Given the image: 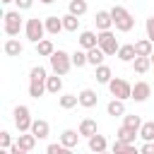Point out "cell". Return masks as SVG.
I'll return each instance as SVG.
<instances>
[{"label": "cell", "mask_w": 154, "mask_h": 154, "mask_svg": "<svg viewBox=\"0 0 154 154\" xmlns=\"http://www.w3.org/2000/svg\"><path fill=\"white\" fill-rule=\"evenodd\" d=\"M140 137H142L144 142H154V120L142 123V128H140Z\"/></svg>", "instance_id": "obj_33"}, {"label": "cell", "mask_w": 154, "mask_h": 154, "mask_svg": "<svg viewBox=\"0 0 154 154\" xmlns=\"http://www.w3.org/2000/svg\"><path fill=\"white\" fill-rule=\"evenodd\" d=\"M89 149L94 152V154H101V152H108V142H106V137L103 135H94V137H89Z\"/></svg>", "instance_id": "obj_18"}, {"label": "cell", "mask_w": 154, "mask_h": 154, "mask_svg": "<svg viewBox=\"0 0 154 154\" xmlns=\"http://www.w3.org/2000/svg\"><path fill=\"white\" fill-rule=\"evenodd\" d=\"M77 41H79L82 51H91V48L99 46V34H94V31H82Z\"/></svg>", "instance_id": "obj_14"}, {"label": "cell", "mask_w": 154, "mask_h": 154, "mask_svg": "<svg viewBox=\"0 0 154 154\" xmlns=\"http://www.w3.org/2000/svg\"><path fill=\"white\" fill-rule=\"evenodd\" d=\"M0 154H10V149H0Z\"/></svg>", "instance_id": "obj_43"}, {"label": "cell", "mask_w": 154, "mask_h": 154, "mask_svg": "<svg viewBox=\"0 0 154 154\" xmlns=\"http://www.w3.org/2000/svg\"><path fill=\"white\" fill-rule=\"evenodd\" d=\"M41 2H43V5H53L55 0H41Z\"/></svg>", "instance_id": "obj_42"}, {"label": "cell", "mask_w": 154, "mask_h": 154, "mask_svg": "<svg viewBox=\"0 0 154 154\" xmlns=\"http://www.w3.org/2000/svg\"><path fill=\"white\" fill-rule=\"evenodd\" d=\"M94 22H96V29H99V31H111V26H113L111 10H99L96 17H94Z\"/></svg>", "instance_id": "obj_10"}, {"label": "cell", "mask_w": 154, "mask_h": 154, "mask_svg": "<svg viewBox=\"0 0 154 154\" xmlns=\"http://www.w3.org/2000/svg\"><path fill=\"white\" fill-rule=\"evenodd\" d=\"M103 51L96 46V48H91V51H87V60H89V65H94V67H99V65H103Z\"/></svg>", "instance_id": "obj_29"}, {"label": "cell", "mask_w": 154, "mask_h": 154, "mask_svg": "<svg viewBox=\"0 0 154 154\" xmlns=\"http://www.w3.org/2000/svg\"><path fill=\"white\" fill-rule=\"evenodd\" d=\"M144 29H147V38L154 43V14H152V17H147V22H144Z\"/></svg>", "instance_id": "obj_38"}, {"label": "cell", "mask_w": 154, "mask_h": 154, "mask_svg": "<svg viewBox=\"0 0 154 154\" xmlns=\"http://www.w3.org/2000/svg\"><path fill=\"white\" fill-rule=\"evenodd\" d=\"M87 10H89L87 0H70V5H67V12H70V14H75V17H82Z\"/></svg>", "instance_id": "obj_27"}, {"label": "cell", "mask_w": 154, "mask_h": 154, "mask_svg": "<svg viewBox=\"0 0 154 154\" xmlns=\"http://www.w3.org/2000/svg\"><path fill=\"white\" fill-rule=\"evenodd\" d=\"M36 53H38L41 58H51V55L55 53V46H53V41H51V38H43V41H38V43H36Z\"/></svg>", "instance_id": "obj_22"}, {"label": "cell", "mask_w": 154, "mask_h": 154, "mask_svg": "<svg viewBox=\"0 0 154 154\" xmlns=\"http://www.w3.org/2000/svg\"><path fill=\"white\" fill-rule=\"evenodd\" d=\"M108 91H111L113 99H120V101L132 99V84H130L128 79H123V77H113V79L108 82Z\"/></svg>", "instance_id": "obj_5"}, {"label": "cell", "mask_w": 154, "mask_h": 154, "mask_svg": "<svg viewBox=\"0 0 154 154\" xmlns=\"http://www.w3.org/2000/svg\"><path fill=\"white\" fill-rule=\"evenodd\" d=\"M149 67H152V60H149V58H135V60H132V70H135L137 75L149 72Z\"/></svg>", "instance_id": "obj_32"}, {"label": "cell", "mask_w": 154, "mask_h": 154, "mask_svg": "<svg viewBox=\"0 0 154 154\" xmlns=\"http://www.w3.org/2000/svg\"><path fill=\"white\" fill-rule=\"evenodd\" d=\"M79 137H82V135H79V130H70V128H67V130H63V132H60V144H63V147H67V149H75V147H77V142H79Z\"/></svg>", "instance_id": "obj_13"}, {"label": "cell", "mask_w": 154, "mask_h": 154, "mask_svg": "<svg viewBox=\"0 0 154 154\" xmlns=\"http://www.w3.org/2000/svg\"><path fill=\"white\" fill-rule=\"evenodd\" d=\"M63 29H65V31H77V29H79V17H75V14L67 12V14L63 17Z\"/></svg>", "instance_id": "obj_34"}, {"label": "cell", "mask_w": 154, "mask_h": 154, "mask_svg": "<svg viewBox=\"0 0 154 154\" xmlns=\"http://www.w3.org/2000/svg\"><path fill=\"white\" fill-rule=\"evenodd\" d=\"M24 34H26V38H29L34 46H36L38 41H43V34H46V24H43V19H38V17H31V19H26Z\"/></svg>", "instance_id": "obj_6"}, {"label": "cell", "mask_w": 154, "mask_h": 154, "mask_svg": "<svg viewBox=\"0 0 154 154\" xmlns=\"http://www.w3.org/2000/svg\"><path fill=\"white\" fill-rule=\"evenodd\" d=\"M14 144H19L24 152H31L34 147H36V137L31 135V132H19V137H17V142Z\"/></svg>", "instance_id": "obj_21"}, {"label": "cell", "mask_w": 154, "mask_h": 154, "mask_svg": "<svg viewBox=\"0 0 154 154\" xmlns=\"http://www.w3.org/2000/svg\"><path fill=\"white\" fill-rule=\"evenodd\" d=\"M106 113H108V116H113V118H118V116H125V101H120V99H113V101H108V106H106Z\"/></svg>", "instance_id": "obj_25"}, {"label": "cell", "mask_w": 154, "mask_h": 154, "mask_svg": "<svg viewBox=\"0 0 154 154\" xmlns=\"http://www.w3.org/2000/svg\"><path fill=\"white\" fill-rule=\"evenodd\" d=\"M96 132H99V128H96V120H91V118H84V120L79 123V135H82V137H87V140H89V137H94Z\"/></svg>", "instance_id": "obj_19"}, {"label": "cell", "mask_w": 154, "mask_h": 154, "mask_svg": "<svg viewBox=\"0 0 154 154\" xmlns=\"http://www.w3.org/2000/svg\"><path fill=\"white\" fill-rule=\"evenodd\" d=\"M77 96H79V106H82V108H94V106L99 103V94H96L94 89H82Z\"/></svg>", "instance_id": "obj_12"}, {"label": "cell", "mask_w": 154, "mask_h": 154, "mask_svg": "<svg viewBox=\"0 0 154 154\" xmlns=\"http://www.w3.org/2000/svg\"><path fill=\"white\" fill-rule=\"evenodd\" d=\"M46 79H48L46 67H41V65L31 67V72H29V96L31 99H38L46 94Z\"/></svg>", "instance_id": "obj_1"}, {"label": "cell", "mask_w": 154, "mask_h": 154, "mask_svg": "<svg viewBox=\"0 0 154 154\" xmlns=\"http://www.w3.org/2000/svg\"><path fill=\"white\" fill-rule=\"evenodd\" d=\"M58 103H60V108L70 111V108H75V106L79 103V96H77V94H63V96L58 99Z\"/></svg>", "instance_id": "obj_31"}, {"label": "cell", "mask_w": 154, "mask_h": 154, "mask_svg": "<svg viewBox=\"0 0 154 154\" xmlns=\"http://www.w3.org/2000/svg\"><path fill=\"white\" fill-rule=\"evenodd\" d=\"M152 96V87H149V82H144V79H140V82H135L132 84V101H147Z\"/></svg>", "instance_id": "obj_9"}, {"label": "cell", "mask_w": 154, "mask_h": 154, "mask_svg": "<svg viewBox=\"0 0 154 154\" xmlns=\"http://www.w3.org/2000/svg\"><path fill=\"white\" fill-rule=\"evenodd\" d=\"M22 51H24V46H22L17 38H7V41H5V55H10V58H19Z\"/></svg>", "instance_id": "obj_20"}, {"label": "cell", "mask_w": 154, "mask_h": 154, "mask_svg": "<svg viewBox=\"0 0 154 154\" xmlns=\"http://www.w3.org/2000/svg\"><path fill=\"white\" fill-rule=\"evenodd\" d=\"M10 154H29V152H24L19 144H12V147H10Z\"/></svg>", "instance_id": "obj_41"}, {"label": "cell", "mask_w": 154, "mask_h": 154, "mask_svg": "<svg viewBox=\"0 0 154 154\" xmlns=\"http://www.w3.org/2000/svg\"><path fill=\"white\" fill-rule=\"evenodd\" d=\"M111 17H113V26L118 29V31H123V34H128V31H132V26H135V19H132V14L123 7V5H116V7H111Z\"/></svg>", "instance_id": "obj_2"}, {"label": "cell", "mask_w": 154, "mask_h": 154, "mask_svg": "<svg viewBox=\"0 0 154 154\" xmlns=\"http://www.w3.org/2000/svg\"><path fill=\"white\" fill-rule=\"evenodd\" d=\"M14 5H17V10L22 12V10H29V7L34 5V0H14Z\"/></svg>", "instance_id": "obj_39"}, {"label": "cell", "mask_w": 154, "mask_h": 154, "mask_svg": "<svg viewBox=\"0 0 154 154\" xmlns=\"http://www.w3.org/2000/svg\"><path fill=\"white\" fill-rule=\"evenodd\" d=\"M51 70H53V75H67L70 72V67H72V55L70 53H65V51H55L51 58Z\"/></svg>", "instance_id": "obj_4"}, {"label": "cell", "mask_w": 154, "mask_h": 154, "mask_svg": "<svg viewBox=\"0 0 154 154\" xmlns=\"http://www.w3.org/2000/svg\"><path fill=\"white\" fill-rule=\"evenodd\" d=\"M96 72H94V77H96V82L99 84H108L111 79H113V72H111V67L108 65H99V67H94Z\"/></svg>", "instance_id": "obj_23"}, {"label": "cell", "mask_w": 154, "mask_h": 154, "mask_svg": "<svg viewBox=\"0 0 154 154\" xmlns=\"http://www.w3.org/2000/svg\"><path fill=\"white\" fill-rule=\"evenodd\" d=\"M140 154H154V142H144L142 149H140Z\"/></svg>", "instance_id": "obj_40"}, {"label": "cell", "mask_w": 154, "mask_h": 154, "mask_svg": "<svg viewBox=\"0 0 154 154\" xmlns=\"http://www.w3.org/2000/svg\"><path fill=\"white\" fill-rule=\"evenodd\" d=\"M60 89H63V77H60V75H48V79H46V91H48V94H60Z\"/></svg>", "instance_id": "obj_24"}, {"label": "cell", "mask_w": 154, "mask_h": 154, "mask_svg": "<svg viewBox=\"0 0 154 154\" xmlns=\"http://www.w3.org/2000/svg\"><path fill=\"white\" fill-rule=\"evenodd\" d=\"M101 154H111V152H101Z\"/></svg>", "instance_id": "obj_46"}, {"label": "cell", "mask_w": 154, "mask_h": 154, "mask_svg": "<svg viewBox=\"0 0 154 154\" xmlns=\"http://www.w3.org/2000/svg\"><path fill=\"white\" fill-rule=\"evenodd\" d=\"M137 55H135V43H125V46H120V51H118V60H123V63H132Z\"/></svg>", "instance_id": "obj_26"}, {"label": "cell", "mask_w": 154, "mask_h": 154, "mask_svg": "<svg viewBox=\"0 0 154 154\" xmlns=\"http://www.w3.org/2000/svg\"><path fill=\"white\" fill-rule=\"evenodd\" d=\"M140 132H135V130H130V128H125V125H120L118 128V132H116V140L118 142H123V144H135V137H137Z\"/></svg>", "instance_id": "obj_17"}, {"label": "cell", "mask_w": 154, "mask_h": 154, "mask_svg": "<svg viewBox=\"0 0 154 154\" xmlns=\"http://www.w3.org/2000/svg\"><path fill=\"white\" fill-rule=\"evenodd\" d=\"M43 24H46V34H51V36H58V34L63 31V17L51 14V17L43 19Z\"/></svg>", "instance_id": "obj_16"}, {"label": "cell", "mask_w": 154, "mask_h": 154, "mask_svg": "<svg viewBox=\"0 0 154 154\" xmlns=\"http://www.w3.org/2000/svg\"><path fill=\"white\" fill-rule=\"evenodd\" d=\"M149 60H152V65H154V53H152V58H149Z\"/></svg>", "instance_id": "obj_45"}, {"label": "cell", "mask_w": 154, "mask_h": 154, "mask_svg": "<svg viewBox=\"0 0 154 154\" xmlns=\"http://www.w3.org/2000/svg\"><path fill=\"white\" fill-rule=\"evenodd\" d=\"M0 2H5V5H7V2H14V0H0Z\"/></svg>", "instance_id": "obj_44"}, {"label": "cell", "mask_w": 154, "mask_h": 154, "mask_svg": "<svg viewBox=\"0 0 154 154\" xmlns=\"http://www.w3.org/2000/svg\"><path fill=\"white\" fill-rule=\"evenodd\" d=\"M111 154H140V149L135 147V144H123V142H113V147H111Z\"/></svg>", "instance_id": "obj_28"}, {"label": "cell", "mask_w": 154, "mask_h": 154, "mask_svg": "<svg viewBox=\"0 0 154 154\" xmlns=\"http://www.w3.org/2000/svg\"><path fill=\"white\" fill-rule=\"evenodd\" d=\"M99 48H101L103 55L108 58V55H118L120 43H118V38H116L113 31H99Z\"/></svg>", "instance_id": "obj_8"}, {"label": "cell", "mask_w": 154, "mask_h": 154, "mask_svg": "<svg viewBox=\"0 0 154 154\" xmlns=\"http://www.w3.org/2000/svg\"><path fill=\"white\" fill-rule=\"evenodd\" d=\"M2 19H5V26H2V29H5V34H7L10 38H14V36L26 26V22L22 19V12H19V10H10V12H5Z\"/></svg>", "instance_id": "obj_3"}, {"label": "cell", "mask_w": 154, "mask_h": 154, "mask_svg": "<svg viewBox=\"0 0 154 154\" xmlns=\"http://www.w3.org/2000/svg\"><path fill=\"white\" fill-rule=\"evenodd\" d=\"M152 53H154V43H152L149 38L135 41V55H137V58H152Z\"/></svg>", "instance_id": "obj_15"}, {"label": "cell", "mask_w": 154, "mask_h": 154, "mask_svg": "<svg viewBox=\"0 0 154 154\" xmlns=\"http://www.w3.org/2000/svg\"><path fill=\"white\" fill-rule=\"evenodd\" d=\"M46 154H75V152L67 149V147H63L60 142H55V144H48L46 147Z\"/></svg>", "instance_id": "obj_36"}, {"label": "cell", "mask_w": 154, "mask_h": 154, "mask_svg": "<svg viewBox=\"0 0 154 154\" xmlns=\"http://www.w3.org/2000/svg\"><path fill=\"white\" fill-rule=\"evenodd\" d=\"M72 65H75V67H84V65H89V60H87V51H75V53H72Z\"/></svg>", "instance_id": "obj_35"}, {"label": "cell", "mask_w": 154, "mask_h": 154, "mask_svg": "<svg viewBox=\"0 0 154 154\" xmlns=\"http://www.w3.org/2000/svg\"><path fill=\"white\" fill-rule=\"evenodd\" d=\"M36 140H46L48 137V132H51V125H48V120H43V118H36L34 123H31V130H29Z\"/></svg>", "instance_id": "obj_11"}, {"label": "cell", "mask_w": 154, "mask_h": 154, "mask_svg": "<svg viewBox=\"0 0 154 154\" xmlns=\"http://www.w3.org/2000/svg\"><path fill=\"white\" fill-rule=\"evenodd\" d=\"M12 144H14V142H12V135H10L7 130H2V132H0V149H10Z\"/></svg>", "instance_id": "obj_37"}, {"label": "cell", "mask_w": 154, "mask_h": 154, "mask_svg": "<svg viewBox=\"0 0 154 154\" xmlns=\"http://www.w3.org/2000/svg\"><path fill=\"white\" fill-rule=\"evenodd\" d=\"M123 125L130 128V130H135V132H140V128H142V118L135 116V113H125V116H123Z\"/></svg>", "instance_id": "obj_30"}, {"label": "cell", "mask_w": 154, "mask_h": 154, "mask_svg": "<svg viewBox=\"0 0 154 154\" xmlns=\"http://www.w3.org/2000/svg\"><path fill=\"white\" fill-rule=\"evenodd\" d=\"M12 116H14V125H17V130H19V132H29V130H31V123H34V118H31V111H29V106H24V103L14 106Z\"/></svg>", "instance_id": "obj_7"}]
</instances>
